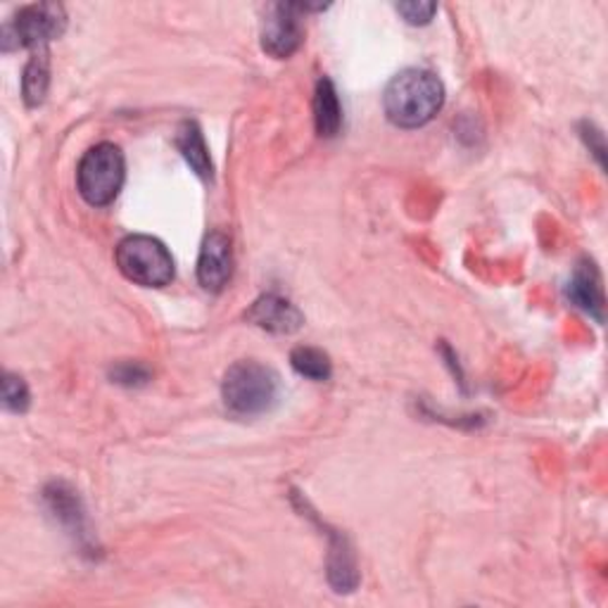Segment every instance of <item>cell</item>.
Wrapping results in <instances>:
<instances>
[{"label": "cell", "mask_w": 608, "mask_h": 608, "mask_svg": "<svg viewBox=\"0 0 608 608\" xmlns=\"http://www.w3.org/2000/svg\"><path fill=\"white\" fill-rule=\"evenodd\" d=\"M444 106V86L428 69H405L385 88L383 108L388 120L402 129H419L435 120Z\"/></svg>", "instance_id": "cell-1"}, {"label": "cell", "mask_w": 608, "mask_h": 608, "mask_svg": "<svg viewBox=\"0 0 608 608\" xmlns=\"http://www.w3.org/2000/svg\"><path fill=\"white\" fill-rule=\"evenodd\" d=\"M278 395L280 380L276 371L252 360L235 362L221 383V397H224L226 409L243 419L272 411L278 402Z\"/></svg>", "instance_id": "cell-2"}, {"label": "cell", "mask_w": 608, "mask_h": 608, "mask_svg": "<svg viewBox=\"0 0 608 608\" xmlns=\"http://www.w3.org/2000/svg\"><path fill=\"white\" fill-rule=\"evenodd\" d=\"M120 272L143 288H165L174 280V257L153 235H129L114 252Z\"/></svg>", "instance_id": "cell-3"}, {"label": "cell", "mask_w": 608, "mask_h": 608, "mask_svg": "<svg viewBox=\"0 0 608 608\" xmlns=\"http://www.w3.org/2000/svg\"><path fill=\"white\" fill-rule=\"evenodd\" d=\"M124 176V153L114 143H98L79 162L77 186L88 204L106 207L120 196Z\"/></svg>", "instance_id": "cell-4"}, {"label": "cell", "mask_w": 608, "mask_h": 608, "mask_svg": "<svg viewBox=\"0 0 608 608\" xmlns=\"http://www.w3.org/2000/svg\"><path fill=\"white\" fill-rule=\"evenodd\" d=\"M67 26V14L60 3H36L26 5L18 12L3 32V41H12L14 48H29V51H43L48 48V43L60 38Z\"/></svg>", "instance_id": "cell-5"}, {"label": "cell", "mask_w": 608, "mask_h": 608, "mask_svg": "<svg viewBox=\"0 0 608 608\" xmlns=\"http://www.w3.org/2000/svg\"><path fill=\"white\" fill-rule=\"evenodd\" d=\"M323 10L321 5H292L278 3L266 10V18L262 22V48L276 60H286L292 53H298L305 38L302 12Z\"/></svg>", "instance_id": "cell-6"}, {"label": "cell", "mask_w": 608, "mask_h": 608, "mask_svg": "<svg viewBox=\"0 0 608 608\" xmlns=\"http://www.w3.org/2000/svg\"><path fill=\"white\" fill-rule=\"evenodd\" d=\"M233 272V250L226 233L212 231L207 233L198 257V280L204 290L219 292L224 290Z\"/></svg>", "instance_id": "cell-7"}, {"label": "cell", "mask_w": 608, "mask_h": 608, "mask_svg": "<svg viewBox=\"0 0 608 608\" xmlns=\"http://www.w3.org/2000/svg\"><path fill=\"white\" fill-rule=\"evenodd\" d=\"M245 319L250 323H255L257 329L278 335H290L295 331H300V325L305 323L300 309L274 292L262 295V298L250 307Z\"/></svg>", "instance_id": "cell-8"}, {"label": "cell", "mask_w": 608, "mask_h": 608, "mask_svg": "<svg viewBox=\"0 0 608 608\" xmlns=\"http://www.w3.org/2000/svg\"><path fill=\"white\" fill-rule=\"evenodd\" d=\"M568 300L587 311L589 317L597 321L604 319V286H601V274L592 262H583L577 266L571 284H568Z\"/></svg>", "instance_id": "cell-9"}, {"label": "cell", "mask_w": 608, "mask_h": 608, "mask_svg": "<svg viewBox=\"0 0 608 608\" xmlns=\"http://www.w3.org/2000/svg\"><path fill=\"white\" fill-rule=\"evenodd\" d=\"M314 124L321 139H335L343 129V106L331 79H319L314 91Z\"/></svg>", "instance_id": "cell-10"}, {"label": "cell", "mask_w": 608, "mask_h": 608, "mask_svg": "<svg viewBox=\"0 0 608 608\" xmlns=\"http://www.w3.org/2000/svg\"><path fill=\"white\" fill-rule=\"evenodd\" d=\"M176 147H179V153L188 162V167L196 172L200 179H212V157L210 151H207L202 131L196 122H184L179 126V133H176Z\"/></svg>", "instance_id": "cell-11"}, {"label": "cell", "mask_w": 608, "mask_h": 608, "mask_svg": "<svg viewBox=\"0 0 608 608\" xmlns=\"http://www.w3.org/2000/svg\"><path fill=\"white\" fill-rule=\"evenodd\" d=\"M331 535V554H329V581L335 587V592H352L360 583L357 566H354V556L345 538H340L335 530Z\"/></svg>", "instance_id": "cell-12"}, {"label": "cell", "mask_w": 608, "mask_h": 608, "mask_svg": "<svg viewBox=\"0 0 608 608\" xmlns=\"http://www.w3.org/2000/svg\"><path fill=\"white\" fill-rule=\"evenodd\" d=\"M51 86V60H48V48L36 51L29 60L24 77H22V96L29 108L41 106L48 96Z\"/></svg>", "instance_id": "cell-13"}, {"label": "cell", "mask_w": 608, "mask_h": 608, "mask_svg": "<svg viewBox=\"0 0 608 608\" xmlns=\"http://www.w3.org/2000/svg\"><path fill=\"white\" fill-rule=\"evenodd\" d=\"M290 364L300 376L309 380H329L333 374L331 357L317 347H295L290 354Z\"/></svg>", "instance_id": "cell-14"}, {"label": "cell", "mask_w": 608, "mask_h": 608, "mask_svg": "<svg viewBox=\"0 0 608 608\" xmlns=\"http://www.w3.org/2000/svg\"><path fill=\"white\" fill-rule=\"evenodd\" d=\"M29 402H32V395H29V388L26 383L14 376V374H5V380H3V405L8 411H14V413H22L29 409Z\"/></svg>", "instance_id": "cell-15"}, {"label": "cell", "mask_w": 608, "mask_h": 608, "mask_svg": "<svg viewBox=\"0 0 608 608\" xmlns=\"http://www.w3.org/2000/svg\"><path fill=\"white\" fill-rule=\"evenodd\" d=\"M112 378H114V383L126 385V388H139V385H145L147 380H151V371H147L143 364L124 362V364H117L112 368Z\"/></svg>", "instance_id": "cell-16"}, {"label": "cell", "mask_w": 608, "mask_h": 608, "mask_svg": "<svg viewBox=\"0 0 608 608\" xmlns=\"http://www.w3.org/2000/svg\"><path fill=\"white\" fill-rule=\"evenodd\" d=\"M397 12L402 14V18L409 24H428L433 20V14L438 12L435 3H399Z\"/></svg>", "instance_id": "cell-17"}]
</instances>
